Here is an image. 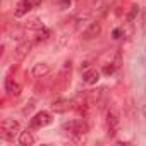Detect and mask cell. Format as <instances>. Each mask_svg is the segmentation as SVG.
I'll return each instance as SVG.
<instances>
[{"label":"cell","mask_w":146,"mask_h":146,"mask_svg":"<svg viewBox=\"0 0 146 146\" xmlns=\"http://www.w3.org/2000/svg\"><path fill=\"white\" fill-rule=\"evenodd\" d=\"M64 129L70 134L72 139H76V141L84 139V136L88 134V125H86V122H83V120H70V122H65V124H64Z\"/></svg>","instance_id":"obj_1"},{"label":"cell","mask_w":146,"mask_h":146,"mask_svg":"<svg viewBox=\"0 0 146 146\" xmlns=\"http://www.w3.org/2000/svg\"><path fill=\"white\" fill-rule=\"evenodd\" d=\"M0 134H2V137L4 139H14V136L16 134H19L21 132V125H19V122L17 120H14V119H11V117H7V119H4L2 120V124H0Z\"/></svg>","instance_id":"obj_2"},{"label":"cell","mask_w":146,"mask_h":146,"mask_svg":"<svg viewBox=\"0 0 146 146\" xmlns=\"http://www.w3.org/2000/svg\"><path fill=\"white\" fill-rule=\"evenodd\" d=\"M107 125H108V134H115L119 125H120V119H119V112L115 108H110L107 112Z\"/></svg>","instance_id":"obj_3"},{"label":"cell","mask_w":146,"mask_h":146,"mask_svg":"<svg viewBox=\"0 0 146 146\" xmlns=\"http://www.w3.org/2000/svg\"><path fill=\"white\" fill-rule=\"evenodd\" d=\"M50 122H52V115H50L48 112L41 110V112H38V113L31 119V127H35V129H41V127L48 125Z\"/></svg>","instance_id":"obj_4"},{"label":"cell","mask_w":146,"mask_h":146,"mask_svg":"<svg viewBox=\"0 0 146 146\" xmlns=\"http://www.w3.org/2000/svg\"><path fill=\"white\" fill-rule=\"evenodd\" d=\"M31 9H35V5H33L31 0H19L17 5H16V11H14V16H16V17H23V16H26Z\"/></svg>","instance_id":"obj_5"},{"label":"cell","mask_w":146,"mask_h":146,"mask_svg":"<svg viewBox=\"0 0 146 146\" xmlns=\"http://www.w3.org/2000/svg\"><path fill=\"white\" fill-rule=\"evenodd\" d=\"M100 35H102V23L93 21V23L90 24V28L83 33V38H84V40H93V38H96V36H100Z\"/></svg>","instance_id":"obj_6"},{"label":"cell","mask_w":146,"mask_h":146,"mask_svg":"<svg viewBox=\"0 0 146 146\" xmlns=\"http://www.w3.org/2000/svg\"><path fill=\"white\" fill-rule=\"evenodd\" d=\"M69 108H70V102L67 98H57L52 102V110L55 113H65Z\"/></svg>","instance_id":"obj_7"},{"label":"cell","mask_w":146,"mask_h":146,"mask_svg":"<svg viewBox=\"0 0 146 146\" xmlns=\"http://www.w3.org/2000/svg\"><path fill=\"white\" fill-rule=\"evenodd\" d=\"M83 81L88 84V86H93L100 81V70L96 69H86L84 74H83Z\"/></svg>","instance_id":"obj_8"},{"label":"cell","mask_w":146,"mask_h":146,"mask_svg":"<svg viewBox=\"0 0 146 146\" xmlns=\"http://www.w3.org/2000/svg\"><path fill=\"white\" fill-rule=\"evenodd\" d=\"M48 70H50V67H48L46 62H38V64L33 65V76L35 78H43V76L48 74Z\"/></svg>","instance_id":"obj_9"},{"label":"cell","mask_w":146,"mask_h":146,"mask_svg":"<svg viewBox=\"0 0 146 146\" xmlns=\"http://www.w3.org/2000/svg\"><path fill=\"white\" fill-rule=\"evenodd\" d=\"M5 91H7L9 95H12V96H19V95H21V86H19L12 78H9V79L5 81Z\"/></svg>","instance_id":"obj_10"},{"label":"cell","mask_w":146,"mask_h":146,"mask_svg":"<svg viewBox=\"0 0 146 146\" xmlns=\"http://www.w3.org/2000/svg\"><path fill=\"white\" fill-rule=\"evenodd\" d=\"M19 144H23V146H31V144H35V136H33V132H29V131L19 132Z\"/></svg>","instance_id":"obj_11"},{"label":"cell","mask_w":146,"mask_h":146,"mask_svg":"<svg viewBox=\"0 0 146 146\" xmlns=\"http://www.w3.org/2000/svg\"><path fill=\"white\" fill-rule=\"evenodd\" d=\"M29 50H31V43L24 41L23 45H19V46H17V52H16V55H17L19 58H23L26 53H29Z\"/></svg>","instance_id":"obj_12"},{"label":"cell","mask_w":146,"mask_h":146,"mask_svg":"<svg viewBox=\"0 0 146 146\" xmlns=\"http://www.w3.org/2000/svg\"><path fill=\"white\" fill-rule=\"evenodd\" d=\"M50 38V29H46L45 26L41 28V29H38V33H36V41H46Z\"/></svg>","instance_id":"obj_13"},{"label":"cell","mask_w":146,"mask_h":146,"mask_svg":"<svg viewBox=\"0 0 146 146\" xmlns=\"http://www.w3.org/2000/svg\"><path fill=\"white\" fill-rule=\"evenodd\" d=\"M137 14H139V5H132L131 11H129V14H127V21L134 23V19L137 17Z\"/></svg>","instance_id":"obj_14"},{"label":"cell","mask_w":146,"mask_h":146,"mask_svg":"<svg viewBox=\"0 0 146 146\" xmlns=\"http://www.w3.org/2000/svg\"><path fill=\"white\" fill-rule=\"evenodd\" d=\"M113 72H115V65H113V64H110V65H105V67H103V74H105V76H112Z\"/></svg>","instance_id":"obj_15"},{"label":"cell","mask_w":146,"mask_h":146,"mask_svg":"<svg viewBox=\"0 0 146 146\" xmlns=\"http://www.w3.org/2000/svg\"><path fill=\"white\" fill-rule=\"evenodd\" d=\"M112 36H113V40L122 38V36H124V28H117V29H113V31H112Z\"/></svg>","instance_id":"obj_16"},{"label":"cell","mask_w":146,"mask_h":146,"mask_svg":"<svg viewBox=\"0 0 146 146\" xmlns=\"http://www.w3.org/2000/svg\"><path fill=\"white\" fill-rule=\"evenodd\" d=\"M70 5V0H60V7L62 9H65V7H69Z\"/></svg>","instance_id":"obj_17"},{"label":"cell","mask_w":146,"mask_h":146,"mask_svg":"<svg viewBox=\"0 0 146 146\" xmlns=\"http://www.w3.org/2000/svg\"><path fill=\"white\" fill-rule=\"evenodd\" d=\"M31 2H33V5L36 7V5H40V2H41V0H31Z\"/></svg>","instance_id":"obj_18"}]
</instances>
